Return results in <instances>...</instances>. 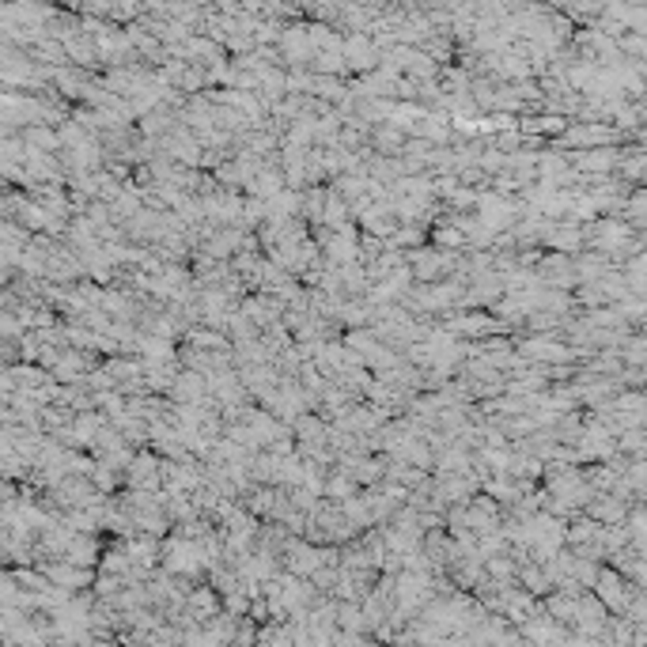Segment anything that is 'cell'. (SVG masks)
Masks as SVG:
<instances>
[{
	"label": "cell",
	"mask_w": 647,
	"mask_h": 647,
	"mask_svg": "<svg viewBox=\"0 0 647 647\" xmlns=\"http://www.w3.org/2000/svg\"><path fill=\"white\" fill-rule=\"evenodd\" d=\"M613 133H618V129H610V125H579V129H568L560 137V145L564 148H576V145H613Z\"/></svg>",
	"instance_id": "obj_2"
},
{
	"label": "cell",
	"mask_w": 647,
	"mask_h": 647,
	"mask_svg": "<svg viewBox=\"0 0 647 647\" xmlns=\"http://www.w3.org/2000/svg\"><path fill=\"white\" fill-rule=\"evenodd\" d=\"M594 587H598V598H602L606 613H613V610L621 613V610L628 606V591H625L621 576H613V572H602V576H594Z\"/></svg>",
	"instance_id": "obj_1"
},
{
	"label": "cell",
	"mask_w": 647,
	"mask_h": 647,
	"mask_svg": "<svg viewBox=\"0 0 647 647\" xmlns=\"http://www.w3.org/2000/svg\"><path fill=\"white\" fill-rule=\"evenodd\" d=\"M209 209L224 212V201H209ZM235 212H239V201H235V197H228V216H235Z\"/></svg>",
	"instance_id": "obj_5"
},
{
	"label": "cell",
	"mask_w": 647,
	"mask_h": 647,
	"mask_svg": "<svg viewBox=\"0 0 647 647\" xmlns=\"http://www.w3.org/2000/svg\"><path fill=\"white\" fill-rule=\"evenodd\" d=\"M189 344H197V349H224L228 337L212 334V329H194V334H189Z\"/></svg>",
	"instance_id": "obj_3"
},
{
	"label": "cell",
	"mask_w": 647,
	"mask_h": 647,
	"mask_svg": "<svg viewBox=\"0 0 647 647\" xmlns=\"http://www.w3.org/2000/svg\"><path fill=\"white\" fill-rule=\"evenodd\" d=\"M432 239H435V243H444V246H462V243H466L462 235H459V231H451V228H439V231L432 235Z\"/></svg>",
	"instance_id": "obj_4"
}]
</instances>
